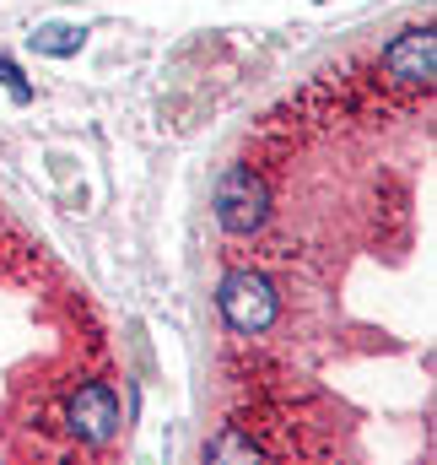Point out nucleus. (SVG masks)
I'll return each instance as SVG.
<instances>
[{
    "instance_id": "4",
    "label": "nucleus",
    "mask_w": 437,
    "mask_h": 465,
    "mask_svg": "<svg viewBox=\"0 0 437 465\" xmlns=\"http://www.w3.org/2000/svg\"><path fill=\"white\" fill-rule=\"evenodd\" d=\"M384 65L394 82L405 87H432V71H437V33L432 27H411L400 33L389 49H384Z\"/></svg>"
},
{
    "instance_id": "1",
    "label": "nucleus",
    "mask_w": 437,
    "mask_h": 465,
    "mask_svg": "<svg viewBox=\"0 0 437 465\" xmlns=\"http://www.w3.org/2000/svg\"><path fill=\"white\" fill-rule=\"evenodd\" d=\"M217 303H221V314H227V325L243 331V336L270 331L276 314H281V298H276V287H270L259 271H232V276L221 282Z\"/></svg>"
},
{
    "instance_id": "2",
    "label": "nucleus",
    "mask_w": 437,
    "mask_h": 465,
    "mask_svg": "<svg viewBox=\"0 0 437 465\" xmlns=\"http://www.w3.org/2000/svg\"><path fill=\"white\" fill-rule=\"evenodd\" d=\"M265 217H270V184L248 163L227 168L217 184V223L227 232H259Z\"/></svg>"
},
{
    "instance_id": "5",
    "label": "nucleus",
    "mask_w": 437,
    "mask_h": 465,
    "mask_svg": "<svg viewBox=\"0 0 437 465\" xmlns=\"http://www.w3.org/2000/svg\"><path fill=\"white\" fill-rule=\"evenodd\" d=\"M82 27H65V22H44L38 33H33V49L38 54H54V60H65V54H76L82 49Z\"/></svg>"
},
{
    "instance_id": "3",
    "label": "nucleus",
    "mask_w": 437,
    "mask_h": 465,
    "mask_svg": "<svg viewBox=\"0 0 437 465\" xmlns=\"http://www.w3.org/2000/svg\"><path fill=\"white\" fill-rule=\"evenodd\" d=\"M65 422H71V433H76L82 444H109L113 428H119V401H113V390L103 379L82 384V390L71 395V406H65Z\"/></svg>"
},
{
    "instance_id": "6",
    "label": "nucleus",
    "mask_w": 437,
    "mask_h": 465,
    "mask_svg": "<svg viewBox=\"0 0 437 465\" xmlns=\"http://www.w3.org/2000/svg\"><path fill=\"white\" fill-rule=\"evenodd\" d=\"M0 82H5V93H11L16 104H27V98H33L27 76H22V71H16V60H5V54H0Z\"/></svg>"
}]
</instances>
